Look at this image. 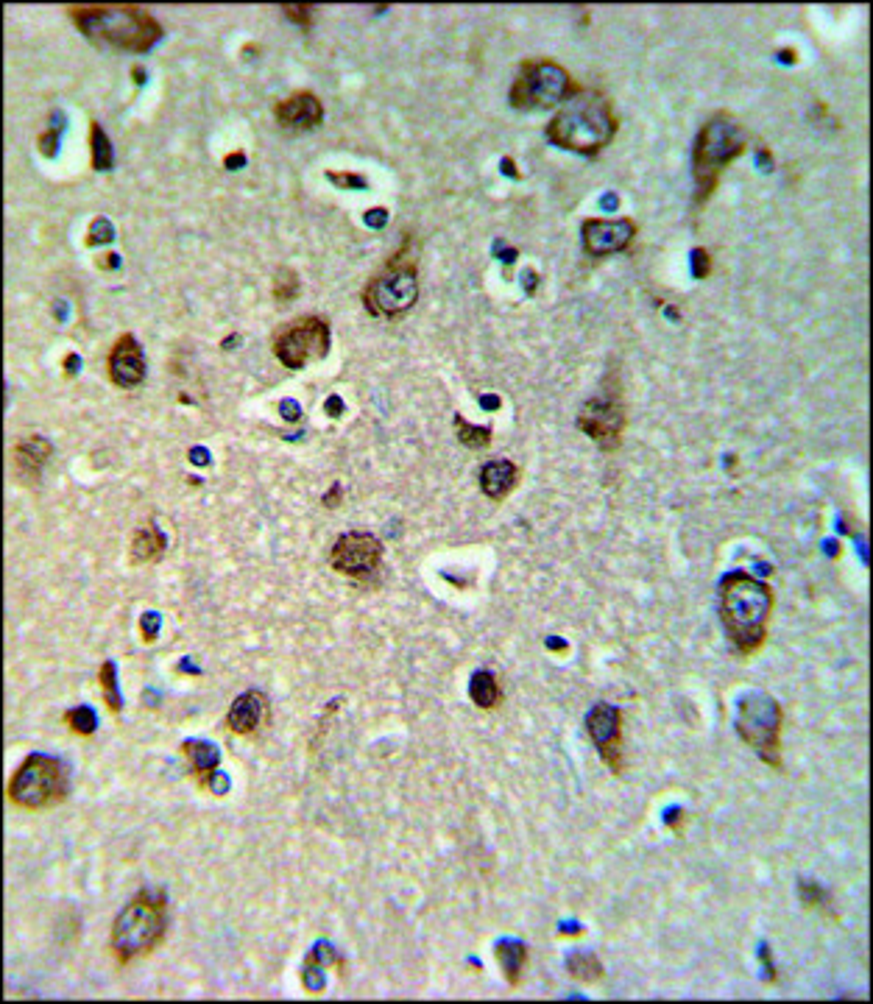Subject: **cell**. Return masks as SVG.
<instances>
[{
  "label": "cell",
  "instance_id": "cell-1",
  "mask_svg": "<svg viewBox=\"0 0 873 1004\" xmlns=\"http://www.w3.org/2000/svg\"><path fill=\"white\" fill-rule=\"evenodd\" d=\"M720 617L731 645L742 656H754L768 639L773 592L748 572H731L720 586Z\"/></svg>",
  "mask_w": 873,
  "mask_h": 1004
},
{
  "label": "cell",
  "instance_id": "cell-2",
  "mask_svg": "<svg viewBox=\"0 0 873 1004\" xmlns=\"http://www.w3.org/2000/svg\"><path fill=\"white\" fill-rule=\"evenodd\" d=\"M614 134H617V115L609 98L597 90H575L547 126V137L553 146L586 157L603 151L614 140Z\"/></svg>",
  "mask_w": 873,
  "mask_h": 1004
},
{
  "label": "cell",
  "instance_id": "cell-3",
  "mask_svg": "<svg viewBox=\"0 0 873 1004\" xmlns=\"http://www.w3.org/2000/svg\"><path fill=\"white\" fill-rule=\"evenodd\" d=\"M70 14L87 40L115 51H151L162 37L157 20L140 6H79Z\"/></svg>",
  "mask_w": 873,
  "mask_h": 1004
},
{
  "label": "cell",
  "instance_id": "cell-4",
  "mask_svg": "<svg viewBox=\"0 0 873 1004\" xmlns=\"http://www.w3.org/2000/svg\"><path fill=\"white\" fill-rule=\"evenodd\" d=\"M165 935V899L157 893L134 896L112 924V954L118 963H134L154 952Z\"/></svg>",
  "mask_w": 873,
  "mask_h": 1004
},
{
  "label": "cell",
  "instance_id": "cell-5",
  "mask_svg": "<svg viewBox=\"0 0 873 1004\" xmlns=\"http://www.w3.org/2000/svg\"><path fill=\"white\" fill-rule=\"evenodd\" d=\"M745 146H748V137L742 132V126L728 115H717L703 126L698 146H695V182L701 190V199L715 190L720 173L740 157Z\"/></svg>",
  "mask_w": 873,
  "mask_h": 1004
},
{
  "label": "cell",
  "instance_id": "cell-6",
  "mask_svg": "<svg viewBox=\"0 0 873 1004\" xmlns=\"http://www.w3.org/2000/svg\"><path fill=\"white\" fill-rule=\"evenodd\" d=\"M781 714L779 701L768 695H748L737 703L734 726L745 745H751L765 765L781 767Z\"/></svg>",
  "mask_w": 873,
  "mask_h": 1004
},
{
  "label": "cell",
  "instance_id": "cell-7",
  "mask_svg": "<svg viewBox=\"0 0 873 1004\" xmlns=\"http://www.w3.org/2000/svg\"><path fill=\"white\" fill-rule=\"evenodd\" d=\"M67 793V776L62 762L51 756L34 753L20 765L9 784V798L17 806L26 809H42V806L59 804Z\"/></svg>",
  "mask_w": 873,
  "mask_h": 1004
},
{
  "label": "cell",
  "instance_id": "cell-8",
  "mask_svg": "<svg viewBox=\"0 0 873 1004\" xmlns=\"http://www.w3.org/2000/svg\"><path fill=\"white\" fill-rule=\"evenodd\" d=\"M572 90L569 73L556 62H528L511 87V104L516 109H547L567 101Z\"/></svg>",
  "mask_w": 873,
  "mask_h": 1004
},
{
  "label": "cell",
  "instance_id": "cell-9",
  "mask_svg": "<svg viewBox=\"0 0 873 1004\" xmlns=\"http://www.w3.org/2000/svg\"><path fill=\"white\" fill-rule=\"evenodd\" d=\"M327 352H330V324L318 316L296 318L274 341V355L291 371L305 369L307 363L321 360Z\"/></svg>",
  "mask_w": 873,
  "mask_h": 1004
},
{
  "label": "cell",
  "instance_id": "cell-10",
  "mask_svg": "<svg viewBox=\"0 0 873 1004\" xmlns=\"http://www.w3.org/2000/svg\"><path fill=\"white\" fill-rule=\"evenodd\" d=\"M419 296V279L413 263H391L366 288V310L374 316H399L411 310Z\"/></svg>",
  "mask_w": 873,
  "mask_h": 1004
},
{
  "label": "cell",
  "instance_id": "cell-11",
  "mask_svg": "<svg viewBox=\"0 0 873 1004\" xmlns=\"http://www.w3.org/2000/svg\"><path fill=\"white\" fill-rule=\"evenodd\" d=\"M383 561V544L371 533H344L330 550V567L346 578L366 581Z\"/></svg>",
  "mask_w": 873,
  "mask_h": 1004
},
{
  "label": "cell",
  "instance_id": "cell-12",
  "mask_svg": "<svg viewBox=\"0 0 873 1004\" xmlns=\"http://www.w3.org/2000/svg\"><path fill=\"white\" fill-rule=\"evenodd\" d=\"M578 427L589 438H595L603 450H617L620 447L622 427H625V408L617 391H606L592 402L578 416Z\"/></svg>",
  "mask_w": 873,
  "mask_h": 1004
},
{
  "label": "cell",
  "instance_id": "cell-13",
  "mask_svg": "<svg viewBox=\"0 0 873 1004\" xmlns=\"http://www.w3.org/2000/svg\"><path fill=\"white\" fill-rule=\"evenodd\" d=\"M589 737L595 742L597 753L606 765L620 773L622 770V714L611 703H597L586 717Z\"/></svg>",
  "mask_w": 873,
  "mask_h": 1004
},
{
  "label": "cell",
  "instance_id": "cell-14",
  "mask_svg": "<svg viewBox=\"0 0 873 1004\" xmlns=\"http://www.w3.org/2000/svg\"><path fill=\"white\" fill-rule=\"evenodd\" d=\"M634 235L636 224L631 218H617V221L592 218V221L583 224V249L595 254V257L617 254V251L631 246Z\"/></svg>",
  "mask_w": 873,
  "mask_h": 1004
},
{
  "label": "cell",
  "instance_id": "cell-15",
  "mask_svg": "<svg viewBox=\"0 0 873 1004\" xmlns=\"http://www.w3.org/2000/svg\"><path fill=\"white\" fill-rule=\"evenodd\" d=\"M109 377L120 388H134L146 380V360H143V349L134 341V335H123L118 338V344L112 346Z\"/></svg>",
  "mask_w": 873,
  "mask_h": 1004
},
{
  "label": "cell",
  "instance_id": "cell-16",
  "mask_svg": "<svg viewBox=\"0 0 873 1004\" xmlns=\"http://www.w3.org/2000/svg\"><path fill=\"white\" fill-rule=\"evenodd\" d=\"M268 714H271V706L263 692H243L238 701L229 706L226 726L232 734H254L268 723Z\"/></svg>",
  "mask_w": 873,
  "mask_h": 1004
},
{
  "label": "cell",
  "instance_id": "cell-17",
  "mask_svg": "<svg viewBox=\"0 0 873 1004\" xmlns=\"http://www.w3.org/2000/svg\"><path fill=\"white\" fill-rule=\"evenodd\" d=\"M277 120L285 129H316L324 120V106L313 93H296L285 101H279L274 109Z\"/></svg>",
  "mask_w": 873,
  "mask_h": 1004
},
{
  "label": "cell",
  "instance_id": "cell-18",
  "mask_svg": "<svg viewBox=\"0 0 873 1004\" xmlns=\"http://www.w3.org/2000/svg\"><path fill=\"white\" fill-rule=\"evenodd\" d=\"M51 458V444L40 436H28L23 438L17 447H14V469H17V477L23 483H31V480H40L42 466L48 463Z\"/></svg>",
  "mask_w": 873,
  "mask_h": 1004
},
{
  "label": "cell",
  "instance_id": "cell-19",
  "mask_svg": "<svg viewBox=\"0 0 873 1004\" xmlns=\"http://www.w3.org/2000/svg\"><path fill=\"white\" fill-rule=\"evenodd\" d=\"M516 480H519V469L511 461H491L483 466L480 472V489L489 500H503L514 491Z\"/></svg>",
  "mask_w": 873,
  "mask_h": 1004
},
{
  "label": "cell",
  "instance_id": "cell-20",
  "mask_svg": "<svg viewBox=\"0 0 873 1004\" xmlns=\"http://www.w3.org/2000/svg\"><path fill=\"white\" fill-rule=\"evenodd\" d=\"M165 547H168V542H165L162 530L157 525H143L132 539V561L134 564H154L162 558Z\"/></svg>",
  "mask_w": 873,
  "mask_h": 1004
},
{
  "label": "cell",
  "instance_id": "cell-21",
  "mask_svg": "<svg viewBox=\"0 0 873 1004\" xmlns=\"http://www.w3.org/2000/svg\"><path fill=\"white\" fill-rule=\"evenodd\" d=\"M497 960L503 965L505 979H508L511 985H519V977H522L525 963H528V949H525L522 943L508 940V943H500V946H497Z\"/></svg>",
  "mask_w": 873,
  "mask_h": 1004
},
{
  "label": "cell",
  "instance_id": "cell-22",
  "mask_svg": "<svg viewBox=\"0 0 873 1004\" xmlns=\"http://www.w3.org/2000/svg\"><path fill=\"white\" fill-rule=\"evenodd\" d=\"M469 695L480 709H494L503 701V689H500V681L494 678V673H475L472 684H469Z\"/></svg>",
  "mask_w": 873,
  "mask_h": 1004
},
{
  "label": "cell",
  "instance_id": "cell-23",
  "mask_svg": "<svg viewBox=\"0 0 873 1004\" xmlns=\"http://www.w3.org/2000/svg\"><path fill=\"white\" fill-rule=\"evenodd\" d=\"M185 751L190 756V762H193L196 776L201 781H207V776H212L215 767H218V751L212 745H207V742H187Z\"/></svg>",
  "mask_w": 873,
  "mask_h": 1004
},
{
  "label": "cell",
  "instance_id": "cell-24",
  "mask_svg": "<svg viewBox=\"0 0 873 1004\" xmlns=\"http://www.w3.org/2000/svg\"><path fill=\"white\" fill-rule=\"evenodd\" d=\"M567 965L569 974L575 979H583V982H597V979L603 977V965H600L595 954H572Z\"/></svg>",
  "mask_w": 873,
  "mask_h": 1004
},
{
  "label": "cell",
  "instance_id": "cell-25",
  "mask_svg": "<svg viewBox=\"0 0 873 1004\" xmlns=\"http://www.w3.org/2000/svg\"><path fill=\"white\" fill-rule=\"evenodd\" d=\"M455 430H458L461 444L472 447V450H483V447H489L491 444L489 427H472V424L463 422V419H455Z\"/></svg>",
  "mask_w": 873,
  "mask_h": 1004
},
{
  "label": "cell",
  "instance_id": "cell-26",
  "mask_svg": "<svg viewBox=\"0 0 873 1004\" xmlns=\"http://www.w3.org/2000/svg\"><path fill=\"white\" fill-rule=\"evenodd\" d=\"M90 140H93V168L95 171H109V165H112V148H109V137H106L104 129H101L98 123H93Z\"/></svg>",
  "mask_w": 873,
  "mask_h": 1004
},
{
  "label": "cell",
  "instance_id": "cell-27",
  "mask_svg": "<svg viewBox=\"0 0 873 1004\" xmlns=\"http://www.w3.org/2000/svg\"><path fill=\"white\" fill-rule=\"evenodd\" d=\"M299 296V279L293 274L291 268H282L274 279V299L282 304L293 302Z\"/></svg>",
  "mask_w": 873,
  "mask_h": 1004
},
{
  "label": "cell",
  "instance_id": "cell-28",
  "mask_svg": "<svg viewBox=\"0 0 873 1004\" xmlns=\"http://www.w3.org/2000/svg\"><path fill=\"white\" fill-rule=\"evenodd\" d=\"M65 723L73 728L76 734H81V737L93 734L95 726H98V723H95V714L90 712L87 706H81V709H70V712L65 714Z\"/></svg>",
  "mask_w": 873,
  "mask_h": 1004
},
{
  "label": "cell",
  "instance_id": "cell-29",
  "mask_svg": "<svg viewBox=\"0 0 873 1004\" xmlns=\"http://www.w3.org/2000/svg\"><path fill=\"white\" fill-rule=\"evenodd\" d=\"M101 687H104L106 703L112 712H120V698H118V681H115V664L106 661L104 670H101Z\"/></svg>",
  "mask_w": 873,
  "mask_h": 1004
},
{
  "label": "cell",
  "instance_id": "cell-30",
  "mask_svg": "<svg viewBox=\"0 0 873 1004\" xmlns=\"http://www.w3.org/2000/svg\"><path fill=\"white\" fill-rule=\"evenodd\" d=\"M801 901H804L807 907H821V910L829 907L826 893H823L818 885H812V882H801Z\"/></svg>",
  "mask_w": 873,
  "mask_h": 1004
},
{
  "label": "cell",
  "instance_id": "cell-31",
  "mask_svg": "<svg viewBox=\"0 0 873 1004\" xmlns=\"http://www.w3.org/2000/svg\"><path fill=\"white\" fill-rule=\"evenodd\" d=\"M282 12L299 26H310V20H313V6H282Z\"/></svg>",
  "mask_w": 873,
  "mask_h": 1004
},
{
  "label": "cell",
  "instance_id": "cell-32",
  "mask_svg": "<svg viewBox=\"0 0 873 1004\" xmlns=\"http://www.w3.org/2000/svg\"><path fill=\"white\" fill-rule=\"evenodd\" d=\"M327 176H330V182H335V185L341 187H358V190L366 187V179H363V176H355V173H327Z\"/></svg>",
  "mask_w": 873,
  "mask_h": 1004
},
{
  "label": "cell",
  "instance_id": "cell-33",
  "mask_svg": "<svg viewBox=\"0 0 873 1004\" xmlns=\"http://www.w3.org/2000/svg\"><path fill=\"white\" fill-rule=\"evenodd\" d=\"M56 143H59V132L51 129V132H45L40 137V151L45 157H53V154H56Z\"/></svg>",
  "mask_w": 873,
  "mask_h": 1004
},
{
  "label": "cell",
  "instance_id": "cell-34",
  "mask_svg": "<svg viewBox=\"0 0 873 1004\" xmlns=\"http://www.w3.org/2000/svg\"><path fill=\"white\" fill-rule=\"evenodd\" d=\"M243 162H246V157H243V154H229V157H226V168H232V171H235V165L240 168Z\"/></svg>",
  "mask_w": 873,
  "mask_h": 1004
},
{
  "label": "cell",
  "instance_id": "cell-35",
  "mask_svg": "<svg viewBox=\"0 0 873 1004\" xmlns=\"http://www.w3.org/2000/svg\"><path fill=\"white\" fill-rule=\"evenodd\" d=\"M338 494H341V486H335V489L330 491V497H324V505H335V500H338Z\"/></svg>",
  "mask_w": 873,
  "mask_h": 1004
},
{
  "label": "cell",
  "instance_id": "cell-36",
  "mask_svg": "<svg viewBox=\"0 0 873 1004\" xmlns=\"http://www.w3.org/2000/svg\"><path fill=\"white\" fill-rule=\"evenodd\" d=\"M134 81H137V84H143V70H140V67H134Z\"/></svg>",
  "mask_w": 873,
  "mask_h": 1004
}]
</instances>
